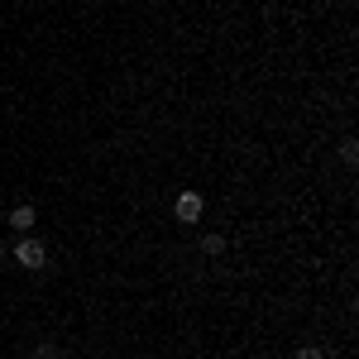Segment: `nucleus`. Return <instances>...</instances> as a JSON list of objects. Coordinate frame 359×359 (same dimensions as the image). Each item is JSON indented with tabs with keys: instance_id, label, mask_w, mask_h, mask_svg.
Here are the masks:
<instances>
[{
	"instance_id": "obj_1",
	"label": "nucleus",
	"mask_w": 359,
	"mask_h": 359,
	"mask_svg": "<svg viewBox=\"0 0 359 359\" xmlns=\"http://www.w3.org/2000/svg\"><path fill=\"white\" fill-rule=\"evenodd\" d=\"M10 259H15L25 273H39V269L48 264V249L39 245V240H29V235H20V245H15V254H10Z\"/></svg>"
},
{
	"instance_id": "obj_7",
	"label": "nucleus",
	"mask_w": 359,
	"mask_h": 359,
	"mask_svg": "<svg viewBox=\"0 0 359 359\" xmlns=\"http://www.w3.org/2000/svg\"><path fill=\"white\" fill-rule=\"evenodd\" d=\"M297 359H326V350H321V345H302V350H297Z\"/></svg>"
},
{
	"instance_id": "obj_4",
	"label": "nucleus",
	"mask_w": 359,
	"mask_h": 359,
	"mask_svg": "<svg viewBox=\"0 0 359 359\" xmlns=\"http://www.w3.org/2000/svg\"><path fill=\"white\" fill-rule=\"evenodd\" d=\"M34 359H62V350H57L53 340H43V345H39V350H34Z\"/></svg>"
},
{
	"instance_id": "obj_2",
	"label": "nucleus",
	"mask_w": 359,
	"mask_h": 359,
	"mask_svg": "<svg viewBox=\"0 0 359 359\" xmlns=\"http://www.w3.org/2000/svg\"><path fill=\"white\" fill-rule=\"evenodd\" d=\"M201 211H206V196H201V192H177L172 216H177L182 225H196V221H201Z\"/></svg>"
},
{
	"instance_id": "obj_6",
	"label": "nucleus",
	"mask_w": 359,
	"mask_h": 359,
	"mask_svg": "<svg viewBox=\"0 0 359 359\" xmlns=\"http://www.w3.org/2000/svg\"><path fill=\"white\" fill-rule=\"evenodd\" d=\"M201 249H206V254H221L225 240H221V235H206V240H201Z\"/></svg>"
},
{
	"instance_id": "obj_3",
	"label": "nucleus",
	"mask_w": 359,
	"mask_h": 359,
	"mask_svg": "<svg viewBox=\"0 0 359 359\" xmlns=\"http://www.w3.org/2000/svg\"><path fill=\"white\" fill-rule=\"evenodd\" d=\"M34 221H39V216H34V206H29V201H25V206H15V211H10V225H15L20 235H25V230H29Z\"/></svg>"
},
{
	"instance_id": "obj_5",
	"label": "nucleus",
	"mask_w": 359,
	"mask_h": 359,
	"mask_svg": "<svg viewBox=\"0 0 359 359\" xmlns=\"http://www.w3.org/2000/svg\"><path fill=\"white\" fill-rule=\"evenodd\" d=\"M340 158H345V163H359V144H355V139L340 144Z\"/></svg>"
}]
</instances>
